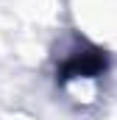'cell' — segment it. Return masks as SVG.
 <instances>
[{"instance_id": "obj_1", "label": "cell", "mask_w": 117, "mask_h": 120, "mask_svg": "<svg viewBox=\"0 0 117 120\" xmlns=\"http://www.w3.org/2000/svg\"><path fill=\"white\" fill-rule=\"evenodd\" d=\"M106 67V59L100 56V50H87V53H75L73 59L61 67V78H81V75H98Z\"/></svg>"}]
</instances>
